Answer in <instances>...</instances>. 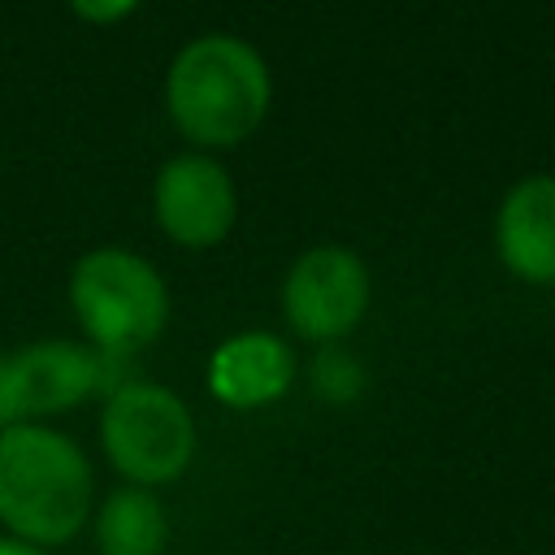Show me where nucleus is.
Returning <instances> with one entry per match:
<instances>
[{"mask_svg": "<svg viewBox=\"0 0 555 555\" xmlns=\"http://www.w3.org/2000/svg\"><path fill=\"white\" fill-rule=\"evenodd\" d=\"M91 512L82 447L39 421L0 429V525L35 546L69 542Z\"/></svg>", "mask_w": 555, "mask_h": 555, "instance_id": "obj_1", "label": "nucleus"}, {"mask_svg": "<svg viewBox=\"0 0 555 555\" xmlns=\"http://www.w3.org/2000/svg\"><path fill=\"white\" fill-rule=\"evenodd\" d=\"M273 87L264 56L234 35L191 39L165 74L169 121L199 147H234L260 130Z\"/></svg>", "mask_w": 555, "mask_h": 555, "instance_id": "obj_2", "label": "nucleus"}, {"mask_svg": "<svg viewBox=\"0 0 555 555\" xmlns=\"http://www.w3.org/2000/svg\"><path fill=\"white\" fill-rule=\"evenodd\" d=\"M69 308L100 351L134 356L169 321L165 278L126 247H95L69 273Z\"/></svg>", "mask_w": 555, "mask_h": 555, "instance_id": "obj_3", "label": "nucleus"}, {"mask_svg": "<svg viewBox=\"0 0 555 555\" xmlns=\"http://www.w3.org/2000/svg\"><path fill=\"white\" fill-rule=\"evenodd\" d=\"M100 442L113 468L147 490L186 473L195 455V421L169 386L126 382L100 412Z\"/></svg>", "mask_w": 555, "mask_h": 555, "instance_id": "obj_4", "label": "nucleus"}, {"mask_svg": "<svg viewBox=\"0 0 555 555\" xmlns=\"http://www.w3.org/2000/svg\"><path fill=\"white\" fill-rule=\"evenodd\" d=\"M91 390H100V351L48 338L30 343L13 356H0V412L9 425L43 421L78 408Z\"/></svg>", "mask_w": 555, "mask_h": 555, "instance_id": "obj_5", "label": "nucleus"}, {"mask_svg": "<svg viewBox=\"0 0 555 555\" xmlns=\"http://www.w3.org/2000/svg\"><path fill=\"white\" fill-rule=\"evenodd\" d=\"M369 308V269L347 247L304 251L282 282V312L299 338H343Z\"/></svg>", "mask_w": 555, "mask_h": 555, "instance_id": "obj_6", "label": "nucleus"}, {"mask_svg": "<svg viewBox=\"0 0 555 555\" xmlns=\"http://www.w3.org/2000/svg\"><path fill=\"white\" fill-rule=\"evenodd\" d=\"M156 225L178 247H217L238 217L234 178L212 156H173L160 165L152 186Z\"/></svg>", "mask_w": 555, "mask_h": 555, "instance_id": "obj_7", "label": "nucleus"}, {"mask_svg": "<svg viewBox=\"0 0 555 555\" xmlns=\"http://www.w3.org/2000/svg\"><path fill=\"white\" fill-rule=\"evenodd\" d=\"M499 260L525 282H555V178L533 173L516 182L494 217Z\"/></svg>", "mask_w": 555, "mask_h": 555, "instance_id": "obj_8", "label": "nucleus"}, {"mask_svg": "<svg viewBox=\"0 0 555 555\" xmlns=\"http://www.w3.org/2000/svg\"><path fill=\"white\" fill-rule=\"evenodd\" d=\"M295 356L273 334H234L208 360V390L225 408H264L291 390Z\"/></svg>", "mask_w": 555, "mask_h": 555, "instance_id": "obj_9", "label": "nucleus"}, {"mask_svg": "<svg viewBox=\"0 0 555 555\" xmlns=\"http://www.w3.org/2000/svg\"><path fill=\"white\" fill-rule=\"evenodd\" d=\"M169 542V516L160 499L143 486L113 490L95 516L100 555H160Z\"/></svg>", "mask_w": 555, "mask_h": 555, "instance_id": "obj_10", "label": "nucleus"}, {"mask_svg": "<svg viewBox=\"0 0 555 555\" xmlns=\"http://www.w3.org/2000/svg\"><path fill=\"white\" fill-rule=\"evenodd\" d=\"M321 390L334 399V403H343V399H351L356 390H360V373H356V364L347 360V356H334V351H325L321 356Z\"/></svg>", "mask_w": 555, "mask_h": 555, "instance_id": "obj_11", "label": "nucleus"}, {"mask_svg": "<svg viewBox=\"0 0 555 555\" xmlns=\"http://www.w3.org/2000/svg\"><path fill=\"white\" fill-rule=\"evenodd\" d=\"M143 0H69L74 17H82L87 26H113L121 17H130Z\"/></svg>", "mask_w": 555, "mask_h": 555, "instance_id": "obj_12", "label": "nucleus"}, {"mask_svg": "<svg viewBox=\"0 0 555 555\" xmlns=\"http://www.w3.org/2000/svg\"><path fill=\"white\" fill-rule=\"evenodd\" d=\"M0 555H48V551L35 546V542H22L13 533H0Z\"/></svg>", "mask_w": 555, "mask_h": 555, "instance_id": "obj_13", "label": "nucleus"}, {"mask_svg": "<svg viewBox=\"0 0 555 555\" xmlns=\"http://www.w3.org/2000/svg\"><path fill=\"white\" fill-rule=\"evenodd\" d=\"M4 425H9V421H4V412H0V429H4Z\"/></svg>", "mask_w": 555, "mask_h": 555, "instance_id": "obj_14", "label": "nucleus"}]
</instances>
